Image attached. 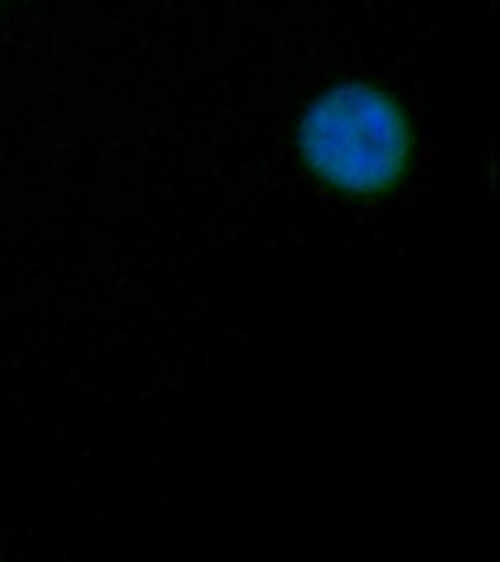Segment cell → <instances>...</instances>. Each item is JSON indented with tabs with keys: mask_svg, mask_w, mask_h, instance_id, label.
Here are the masks:
<instances>
[{
	"mask_svg": "<svg viewBox=\"0 0 500 562\" xmlns=\"http://www.w3.org/2000/svg\"><path fill=\"white\" fill-rule=\"evenodd\" d=\"M298 158L310 176L342 196H384L412 165V121L393 91L340 82L310 100L296 130Z\"/></svg>",
	"mask_w": 500,
	"mask_h": 562,
	"instance_id": "obj_1",
	"label": "cell"
},
{
	"mask_svg": "<svg viewBox=\"0 0 500 562\" xmlns=\"http://www.w3.org/2000/svg\"><path fill=\"white\" fill-rule=\"evenodd\" d=\"M7 3H9V0H0V9H3V7H7Z\"/></svg>",
	"mask_w": 500,
	"mask_h": 562,
	"instance_id": "obj_2",
	"label": "cell"
}]
</instances>
